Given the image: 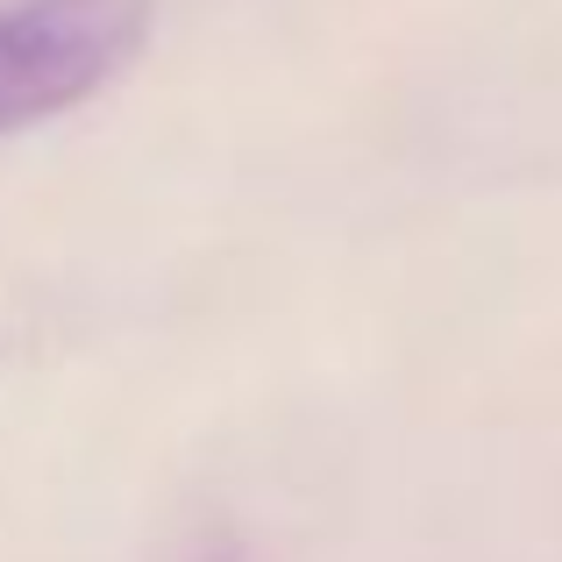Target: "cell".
Returning a JSON list of instances; mask_svg holds the SVG:
<instances>
[{"instance_id": "6da1fadb", "label": "cell", "mask_w": 562, "mask_h": 562, "mask_svg": "<svg viewBox=\"0 0 562 562\" xmlns=\"http://www.w3.org/2000/svg\"><path fill=\"white\" fill-rule=\"evenodd\" d=\"M150 0H8L0 8V136L93 100L136 65Z\"/></svg>"}]
</instances>
